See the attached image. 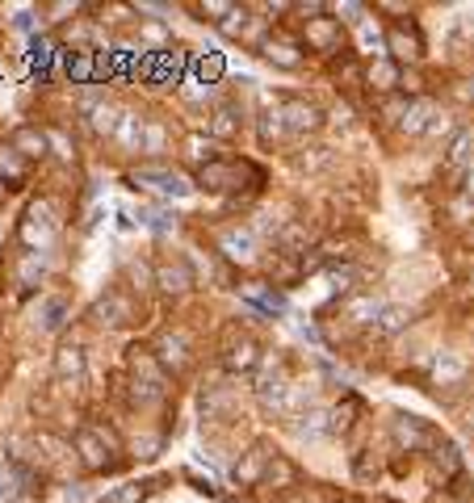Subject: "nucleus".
Wrapping results in <instances>:
<instances>
[{"label":"nucleus","mask_w":474,"mask_h":503,"mask_svg":"<svg viewBox=\"0 0 474 503\" xmlns=\"http://www.w3.org/2000/svg\"><path fill=\"white\" fill-rule=\"evenodd\" d=\"M348 314H353V323H374V314H378V302L357 298L353 306H348Z\"/></svg>","instance_id":"nucleus-22"},{"label":"nucleus","mask_w":474,"mask_h":503,"mask_svg":"<svg viewBox=\"0 0 474 503\" xmlns=\"http://www.w3.org/2000/svg\"><path fill=\"white\" fill-rule=\"evenodd\" d=\"M244 21H248V9H231L227 21H222V34H227V38H239V34H244Z\"/></svg>","instance_id":"nucleus-23"},{"label":"nucleus","mask_w":474,"mask_h":503,"mask_svg":"<svg viewBox=\"0 0 474 503\" xmlns=\"http://www.w3.org/2000/svg\"><path fill=\"white\" fill-rule=\"evenodd\" d=\"M282 503H332V499H328L323 491H311V495H307V487H294V495H285Z\"/></svg>","instance_id":"nucleus-25"},{"label":"nucleus","mask_w":474,"mask_h":503,"mask_svg":"<svg viewBox=\"0 0 474 503\" xmlns=\"http://www.w3.org/2000/svg\"><path fill=\"white\" fill-rule=\"evenodd\" d=\"M101 314H113L110 323H127V319H130V306H127L122 298H105V302H101Z\"/></svg>","instance_id":"nucleus-24"},{"label":"nucleus","mask_w":474,"mask_h":503,"mask_svg":"<svg viewBox=\"0 0 474 503\" xmlns=\"http://www.w3.org/2000/svg\"><path fill=\"white\" fill-rule=\"evenodd\" d=\"M466 197H474V168H470V176H466Z\"/></svg>","instance_id":"nucleus-29"},{"label":"nucleus","mask_w":474,"mask_h":503,"mask_svg":"<svg viewBox=\"0 0 474 503\" xmlns=\"http://www.w3.org/2000/svg\"><path fill=\"white\" fill-rule=\"evenodd\" d=\"M76 445H80V457H84V466L89 470H105V466H113V437H105V428H80V437H76Z\"/></svg>","instance_id":"nucleus-2"},{"label":"nucleus","mask_w":474,"mask_h":503,"mask_svg":"<svg viewBox=\"0 0 474 503\" xmlns=\"http://www.w3.org/2000/svg\"><path fill=\"white\" fill-rule=\"evenodd\" d=\"M340 503H353V499H340Z\"/></svg>","instance_id":"nucleus-30"},{"label":"nucleus","mask_w":474,"mask_h":503,"mask_svg":"<svg viewBox=\"0 0 474 503\" xmlns=\"http://www.w3.org/2000/svg\"><path fill=\"white\" fill-rule=\"evenodd\" d=\"M253 248H256V236L248 231V227H244V231L236 227V231H227V236H222V252H227L231 260H248Z\"/></svg>","instance_id":"nucleus-13"},{"label":"nucleus","mask_w":474,"mask_h":503,"mask_svg":"<svg viewBox=\"0 0 474 503\" xmlns=\"http://www.w3.org/2000/svg\"><path fill=\"white\" fill-rule=\"evenodd\" d=\"M222 365H227V369H239V374H248V369L256 365V344L248 340V336H244V340L231 336V340H227V352H222Z\"/></svg>","instance_id":"nucleus-7"},{"label":"nucleus","mask_w":474,"mask_h":503,"mask_svg":"<svg viewBox=\"0 0 474 503\" xmlns=\"http://www.w3.org/2000/svg\"><path fill=\"white\" fill-rule=\"evenodd\" d=\"M236 130H239V110L236 105H222V110L214 113V122H210V135H214V139H231Z\"/></svg>","instance_id":"nucleus-18"},{"label":"nucleus","mask_w":474,"mask_h":503,"mask_svg":"<svg viewBox=\"0 0 474 503\" xmlns=\"http://www.w3.org/2000/svg\"><path fill=\"white\" fill-rule=\"evenodd\" d=\"M135 185L156 189V193H168V197H176V193H185V185H181V176L168 173V168H139V173H135Z\"/></svg>","instance_id":"nucleus-6"},{"label":"nucleus","mask_w":474,"mask_h":503,"mask_svg":"<svg viewBox=\"0 0 474 503\" xmlns=\"http://www.w3.org/2000/svg\"><path fill=\"white\" fill-rule=\"evenodd\" d=\"M307 43L315 50H340V21L336 17H315L307 26Z\"/></svg>","instance_id":"nucleus-5"},{"label":"nucleus","mask_w":474,"mask_h":503,"mask_svg":"<svg viewBox=\"0 0 474 503\" xmlns=\"http://www.w3.org/2000/svg\"><path fill=\"white\" fill-rule=\"evenodd\" d=\"M135 499H143V487H135V483H130L127 491H118V495H113V503H135Z\"/></svg>","instance_id":"nucleus-28"},{"label":"nucleus","mask_w":474,"mask_h":503,"mask_svg":"<svg viewBox=\"0 0 474 503\" xmlns=\"http://www.w3.org/2000/svg\"><path fill=\"white\" fill-rule=\"evenodd\" d=\"M80 377L84 374V352L80 348H59V377Z\"/></svg>","instance_id":"nucleus-21"},{"label":"nucleus","mask_w":474,"mask_h":503,"mask_svg":"<svg viewBox=\"0 0 474 503\" xmlns=\"http://www.w3.org/2000/svg\"><path fill=\"white\" fill-rule=\"evenodd\" d=\"M13 147L17 151H21V156L26 159H43L47 156V130H34V126H21V130H17L13 135Z\"/></svg>","instance_id":"nucleus-9"},{"label":"nucleus","mask_w":474,"mask_h":503,"mask_svg":"<svg viewBox=\"0 0 474 503\" xmlns=\"http://www.w3.org/2000/svg\"><path fill=\"white\" fill-rule=\"evenodd\" d=\"M0 173H4V181H13V185H21L26 176H30V159L17 151L13 143L9 147H0Z\"/></svg>","instance_id":"nucleus-11"},{"label":"nucleus","mask_w":474,"mask_h":503,"mask_svg":"<svg viewBox=\"0 0 474 503\" xmlns=\"http://www.w3.org/2000/svg\"><path fill=\"white\" fill-rule=\"evenodd\" d=\"M156 282H159V290H168V294H185L193 285V273L185 260H176V265H159Z\"/></svg>","instance_id":"nucleus-8"},{"label":"nucleus","mask_w":474,"mask_h":503,"mask_svg":"<svg viewBox=\"0 0 474 503\" xmlns=\"http://www.w3.org/2000/svg\"><path fill=\"white\" fill-rule=\"evenodd\" d=\"M143 130H147V122L143 118H135V113H122V122H118V143L122 147H143Z\"/></svg>","instance_id":"nucleus-17"},{"label":"nucleus","mask_w":474,"mask_h":503,"mask_svg":"<svg viewBox=\"0 0 474 503\" xmlns=\"http://www.w3.org/2000/svg\"><path fill=\"white\" fill-rule=\"evenodd\" d=\"M67 76L76 80V84H89L97 76V59L93 55H76V59H67Z\"/></svg>","instance_id":"nucleus-20"},{"label":"nucleus","mask_w":474,"mask_h":503,"mask_svg":"<svg viewBox=\"0 0 474 503\" xmlns=\"http://www.w3.org/2000/svg\"><path fill=\"white\" fill-rule=\"evenodd\" d=\"M282 122L285 130H319L323 126V113H319V105H307V101H285L282 105Z\"/></svg>","instance_id":"nucleus-4"},{"label":"nucleus","mask_w":474,"mask_h":503,"mask_svg":"<svg viewBox=\"0 0 474 503\" xmlns=\"http://www.w3.org/2000/svg\"><path fill=\"white\" fill-rule=\"evenodd\" d=\"M21 239L26 244H38V248H51L55 244V222H51V205L47 202H34L30 214H26V222H21Z\"/></svg>","instance_id":"nucleus-3"},{"label":"nucleus","mask_w":474,"mask_h":503,"mask_svg":"<svg viewBox=\"0 0 474 503\" xmlns=\"http://www.w3.org/2000/svg\"><path fill=\"white\" fill-rule=\"evenodd\" d=\"M408 323V311H386L382 314V331H399Z\"/></svg>","instance_id":"nucleus-26"},{"label":"nucleus","mask_w":474,"mask_h":503,"mask_svg":"<svg viewBox=\"0 0 474 503\" xmlns=\"http://www.w3.org/2000/svg\"><path fill=\"white\" fill-rule=\"evenodd\" d=\"M369 80H378V89H391V84H395V72H391V67H374V72H369Z\"/></svg>","instance_id":"nucleus-27"},{"label":"nucleus","mask_w":474,"mask_h":503,"mask_svg":"<svg viewBox=\"0 0 474 503\" xmlns=\"http://www.w3.org/2000/svg\"><path fill=\"white\" fill-rule=\"evenodd\" d=\"M159 361L181 369V365L190 361V357H185V340H181V336H164V340H159Z\"/></svg>","instance_id":"nucleus-19"},{"label":"nucleus","mask_w":474,"mask_h":503,"mask_svg":"<svg viewBox=\"0 0 474 503\" xmlns=\"http://www.w3.org/2000/svg\"><path fill=\"white\" fill-rule=\"evenodd\" d=\"M260 50H265V59L277 63V67H299V63H302L299 47H294V43H285V38H265Z\"/></svg>","instance_id":"nucleus-12"},{"label":"nucleus","mask_w":474,"mask_h":503,"mask_svg":"<svg viewBox=\"0 0 474 503\" xmlns=\"http://www.w3.org/2000/svg\"><path fill=\"white\" fill-rule=\"evenodd\" d=\"M386 47H391V55H395V59H420V38L403 34L399 26L386 34Z\"/></svg>","instance_id":"nucleus-16"},{"label":"nucleus","mask_w":474,"mask_h":503,"mask_svg":"<svg viewBox=\"0 0 474 503\" xmlns=\"http://www.w3.org/2000/svg\"><path fill=\"white\" fill-rule=\"evenodd\" d=\"M428 122H432V110H428V101H411L408 110H403V118H399V126H403L408 135H424Z\"/></svg>","instance_id":"nucleus-14"},{"label":"nucleus","mask_w":474,"mask_h":503,"mask_svg":"<svg viewBox=\"0 0 474 503\" xmlns=\"http://www.w3.org/2000/svg\"><path fill=\"white\" fill-rule=\"evenodd\" d=\"M395 437L399 445H408V449H420V445H432V432H428L416 415H399L395 420Z\"/></svg>","instance_id":"nucleus-10"},{"label":"nucleus","mask_w":474,"mask_h":503,"mask_svg":"<svg viewBox=\"0 0 474 503\" xmlns=\"http://www.w3.org/2000/svg\"><path fill=\"white\" fill-rule=\"evenodd\" d=\"M449 164L454 168H474V130H458V139L449 147Z\"/></svg>","instance_id":"nucleus-15"},{"label":"nucleus","mask_w":474,"mask_h":503,"mask_svg":"<svg viewBox=\"0 0 474 503\" xmlns=\"http://www.w3.org/2000/svg\"><path fill=\"white\" fill-rule=\"evenodd\" d=\"M244 176L260 181V173H256L253 164H239V159H206L202 168H198V185L214 189V193H227V189H239Z\"/></svg>","instance_id":"nucleus-1"}]
</instances>
